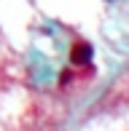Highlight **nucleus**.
<instances>
[{"instance_id":"nucleus-1","label":"nucleus","mask_w":129,"mask_h":131,"mask_svg":"<svg viewBox=\"0 0 129 131\" xmlns=\"http://www.w3.org/2000/svg\"><path fill=\"white\" fill-rule=\"evenodd\" d=\"M89 59H91V46L86 43V40H75V43L70 46V62L73 64L89 67Z\"/></svg>"}]
</instances>
